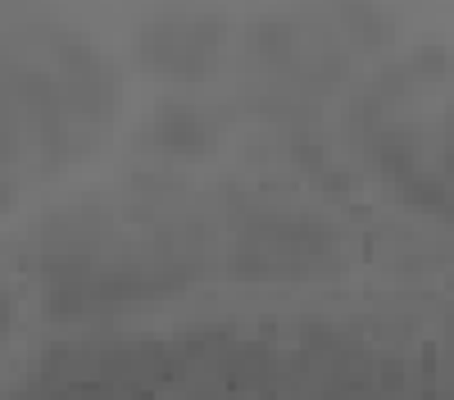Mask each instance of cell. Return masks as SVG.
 <instances>
[{"instance_id": "cell-2", "label": "cell", "mask_w": 454, "mask_h": 400, "mask_svg": "<svg viewBox=\"0 0 454 400\" xmlns=\"http://www.w3.org/2000/svg\"><path fill=\"white\" fill-rule=\"evenodd\" d=\"M223 23L218 19H155L137 32V59L164 78H205L218 64Z\"/></svg>"}, {"instance_id": "cell-4", "label": "cell", "mask_w": 454, "mask_h": 400, "mask_svg": "<svg viewBox=\"0 0 454 400\" xmlns=\"http://www.w3.org/2000/svg\"><path fill=\"white\" fill-rule=\"evenodd\" d=\"M10 314H14V305L5 296V286H0V337H5V327H10Z\"/></svg>"}, {"instance_id": "cell-3", "label": "cell", "mask_w": 454, "mask_h": 400, "mask_svg": "<svg viewBox=\"0 0 454 400\" xmlns=\"http://www.w3.org/2000/svg\"><path fill=\"white\" fill-rule=\"evenodd\" d=\"M214 123L200 114L196 105H182V100H168L160 105V114L150 119V145H160L164 155H177V160H192V155H205L214 151Z\"/></svg>"}, {"instance_id": "cell-1", "label": "cell", "mask_w": 454, "mask_h": 400, "mask_svg": "<svg viewBox=\"0 0 454 400\" xmlns=\"http://www.w3.org/2000/svg\"><path fill=\"white\" fill-rule=\"evenodd\" d=\"M340 269H346V250L336 228L309 214H254L232 250V273L250 282L340 278Z\"/></svg>"}]
</instances>
